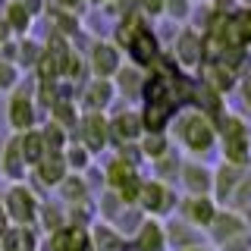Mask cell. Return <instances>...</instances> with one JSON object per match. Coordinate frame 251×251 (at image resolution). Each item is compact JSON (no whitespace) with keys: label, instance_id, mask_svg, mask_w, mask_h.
<instances>
[{"label":"cell","instance_id":"cell-1","mask_svg":"<svg viewBox=\"0 0 251 251\" xmlns=\"http://www.w3.org/2000/svg\"><path fill=\"white\" fill-rule=\"evenodd\" d=\"M245 154H248V145H245V138H242L239 123H229V132H226V157H229L232 163H242Z\"/></svg>","mask_w":251,"mask_h":251},{"label":"cell","instance_id":"cell-2","mask_svg":"<svg viewBox=\"0 0 251 251\" xmlns=\"http://www.w3.org/2000/svg\"><path fill=\"white\" fill-rule=\"evenodd\" d=\"M226 41L229 44H245L251 41V13H242L226 25Z\"/></svg>","mask_w":251,"mask_h":251},{"label":"cell","instance_id":"cell-3","mask_svg":"<svg viewBox=\"0 0 251 251\" xmlns=\"http://www.w3.org/2000/svg\"><path fill=\"white\" fill-rule=\"evenodd\" d=\"M182 129H185V141H188L192 148H207V145H210V129H207L201 120H188Z\"/></svg>","mask_w":251,"mask_h":251},{"label":"cell","instance_id":"cell-4","mask_svg":"<svg viewBox=\"0 0 251 251\" xmlns=\"http://www.w3.org/2000/svg\"><path fill=\"white\" fill-rule=\"evenodd\" d=\"M110 179H113V185L123 188L126 198H132V195H135V176H132V170L126 167V163H113V170H110Z\"/></svg>","mask_w":251,"mask_h":251},{"label":"cell","instance_id":"cell-5","mask_svg":"<svg viewBox=\"0 0 251 251\" xmlns=\"http://www.w3.org/2000/svg\"><path fill=\"white\" fill-rule=\"evenodd\" d=\"M10 214L19 220V223H28L31 217H35V210H31V201L25 192H13L10 195Z\"/></svg>","mask_w":251,"mask_h":251},{"label":"cell","instance_id":"cell-6","mask_svg":"<svg viewBox=\"0 0 251 251\" xmlns=\"http://www.w3.org/2000/svg\"><path fill=\"white\" fill-rule=\"evenodd\" d=\"M132 50H135V60L138 63H151L154 60V38L148 35V31H141V35L135 38V41H132Z\"/></svg>","mask_w":251,"mask_h":251},{"label":"cell","instance_id":"cell-7","mask_svg":"<svg viewBox=\"0 0 251 251\" xmlns=\"http://www.w3.org/2000/svg\"><path fill=\"white\" fill-rule=\"evenodd\" d=\"M53 245H57L60 251H78V248L85 245V232H78V229H73V232H60Z\"/></svg>","mask_w":251,"mask_h":251},{"label":"cell","instance_id":"cell-8","mask_svg":"<svg viewBox=\"0 0 251 251\" xmlns=\"http://www.w3.org/2000/svg\"><path fill=\"white\" fill-rule=\"evenodd\" d=\"M3 248H6V251H31V235H28V232H22V229L6 232Z\"/></svg>","mask_w":251,"mask_h":251},{"label":"cell","instance_id":"cell-9","mask_svg":"<svg viewBox=\"0 0 251 251\" xmlns=\"http://www.w3.org/2000/svg\"><path fill=\"white\" fill-rule=\"evenodd\" d=\"M94 69H98V73H113L116 53L110 50V47H98V50H94Z\"/></svg>","mask_w":251,"mask_h":251},{"label":"cell","instance_id":"cell-10","mask_svg":"<svg viewBox=\"0 0 251 251\" xmlns=\"http://www.w3.org/2000/svg\"><path fill=\"white\" fill-rule=\"evenodd\" d=\"M179 53H182V60H185V63H198L201 47H198V41H195L192 35H185L182 41H179Z\"/></svg>","mask_w":251,"mask_h":251},{"label":"cell","instance_id":"cell-11","mask_svg":"<svg viewBox=\"0 0 251 251\" xmlns=\"http://www.w3.org/2000/svg\"><path fill=\"white\" fill-rule=\"evenodd\" d=\"M138 129H141V123L135 120V116H123V120H116V123H113V132H120L123 138L138 135Z\"/></svg>","mask_w":251,"mask_h":251},{"label":"cell","instance_id":"cell-12","mask_svg":"<svg viewBox=\"0 0 251 251\" xmlns=\"http://www.w3.org/2000/svg\"><path fill=\"white\" fill-rule=\"evenodd\" d=\"M141 201H145V207L157 210V207H160V201H163L160 185H145V188H141Z\"/></svg>","mask_w":251,"mask_h":251},{"label":"cell","instance_id":"cell-13","mask_svg":"<svg viewBox=\"0 0 251 251\" xmlns=\"http://www.w3.org/2000/svg\"><path fill=\"white\" fill-rule=\"evenodd\" d=\"M10 120H13L16 126H28V123H31V110H28L25 100H16V104H13V110H10Z\"/></svg>","mask_w":251,"mask_h":251},{"label":"cell","instance_id":"cell-14","mask_svg":"<svg viewBox=\"0 0 251 251\" xmlns=\"http://www.w3.org/2000/svg\"><path fill=\"white\" fill-rule=\"evenodd\" d=\"M60 176H63V163L57 160V157H50L47 163H41V179H47V182H57Z\"/></svg>","mask_w":251,"mask_h":251},{"label":"cell","instance_id":"cell-15","mask_svg":"<svg viewBox=\"0 0 251 251\" xmlns=\"http://www.w3.org/2000/svg\"><path fill=\"white\" fill-rule=\"evenodd\" d=\"M100 129H104V126H100V120H88V123H85V141H88L91 148L100 145Z\"/></svg>","mask_w":251,"mask_h":251},{"label":"cell","instance_id":"cell-16","mask_svg":"<svg viewBox=\"0 0 251 251\" xmlns=\"http://www.w3.org/2000/svg\"><path fill=\"white\" fill-rule=\"evenodd\" d=\"M188 210H192L195 220H201V223H207V220L214 217V210H210V204H207V201H195V204H188Z\"/></svg>","mask_w":251,"mask_h":251},{"label":"cell","instance_id":"cell-17","mask_svg":"<svg viewBox=\"0 0 251 251\" xmlns=\"http://www.w3.org/2000/svg\"><path fill=\"white\" fill-rule=\"evenodd\" d=\"M163 116H167V107H160V104H154V110H148V116H145V123L151 126V129H160V123H163Z\"/></svg>","mask_w":251,"mask_h":251},{"label":"cell","instance_id":"cell-18","mask_svg":"<svg viewBox=\"0 0 251 251\" xmlns=\"http://www.w3.org/2000/svg\"><path fill=\"white\" fill-rule=\"evenodd\" d=\"M25 157H28V160H38V157H41V135H28V141H25Z\"/></svg>","mask_w":251,"mask_h":251},{"label":"cell","instance_id":"cell-19","mask_svg":"<svg viewBox=\"0 0 251 251\" xmlns=\"http://www.w3.org/2000/svg\"><path fill=\"white\" fill-rule=\"evenodd\" d=\"M141 245H145V248H157V245H160V232H157L154 226H148L145 235H141Z\"/></svg>","mask_w":251,"mask_h":251},{"label":"cell","instance_id":"cell-20","mask_svg":"<svg viewBox=\"0 0 251 251\" xmlns=\"http://www.w3.org/2000/svg\"><path fill=\"white\" fill-rule=\"evenodd\" d=\"M98 245L104 248V251H120V242H113V239H110V232H104V229L98 232Z\"/></svg>","mask_w":251,"mask_h":251},{"label":"cell","instance_id":"cell-21","mask_svg":"<svg viewBox=\"0 0 251 251\" xmlns=\"http://www.w3.org/2000/svg\"><path fill=\"white\" fill-rule=\"evenodd\" d=\"M104 98H107V85H98L94 91H88V104H91V107L104 104Z\"/></svg>","mask_w":251,"mask_h":251},{"label":"cell","instance_id":"cell-22","mask_svg":"<svg viewBox=\"0 0 251 251\" xmlns=\"http://www.w3.org/2000/svg\"><path fill=\"white\" fill-rule=\"evenodd\" d=\"M210 78H214V85H220V88H229V73H223V69H214V73H210Z\"/></svg>","mask_w":251,"mask_h":251},{"label":"cell","instance_id":"cell-23","mask_svg":"<svg viewBox=\"0 0 251 251\" xmlns=\"http://www.w3.org/2000/svg\"><path fill=\"white\" fill-rule=\"evenodd\" d=\"M10 19H13V25H25V10H22V6H13V10H10Z\"/></svg>","mask_w":251,"mask_h":251},{"label":"cell","instance_id":"cell-24","mask_svg":"<svg viewBox=\"0 0 251 251\" xmlns=\"http://www.w3.org/2000/svg\"><path fill=\"white\" fill-rule=\"evenodd\" d=\"M188 185H195V188H204V176H201V173L198 170H188Z\"/></svg>","mask_w":251,"mask_h":251},{"label":"cell","instance_id":"cell-25","mask_svg":"<svg viewBox=\"0 0 251 251\" xmlns=\"http://www.w3.org/2000/svg\"><path fill=\"white\" fill-rule=\"evenodd\" d=\"M66 195H69V198H78V195H82V185H78V179H69Z\"/></svg>","mask_w":251,"mask_h":251},{"label":"cell","instance_id":"cell-26","mask_svg":"<svg viewBox=\"0 0 251 251\" xmlns=\"http://www.w3.org/2000/svg\"><path fill=\"white\" fill-rule=\"evenodd\" d=\"M10 78H13V73L6 66H0V85H10Z\"/></svg>","mask_w":251,"mask_h":251},{"label":"cell","instance_id":"cell-27","mask_svg":"<svg viewBox=\"0 0 251 251\" xmlns=\"http://www.w3.org/2000/svg\"><path fill=\"white\" fill-rule=\"evenodd\" d=\"M47 138H50V145H60V132L57 129H50V135H47Z\"/></svg>","mask_w":251,"mask_h":251},{"label":"cell","instance_id":"cell-28","mask_svg":"<svg viewBox=\"0 0 251 251\" xmlns=\"http://www.w3.org/2000/svg\"><path fill=\"white\" fill-rule=\"evenodd\" d=\"M145 3H148V10H154V13L160 10V0H145Z\"/></svg>","mask_w":251,"mask_h":251},{"label":"cell","instance_id":"cell-29","mask_svg":"<svg viewBox=\"0 0 251 251\" xmlns=\"http://www.w3.org/2000/svg\"><path fill=\"white\" fill-rule=\"evenodd\" d=\"M245 98H248V104H251V78L245 82Z\"/></svg>","mask_w":251,"mask_h":251}]
</instances>
